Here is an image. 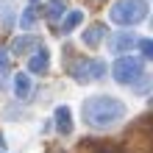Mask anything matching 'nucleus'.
<instances>
[{
    "mask_svg": "<svg viewBox=\"0 0 153 153\" xmlns=\"http://www.w3.org/2000/svg\"><path fill=\"white\" fill-rule=\"evenodd\" d=\"M81 114H84V123L92 128H111L125 117V103L111 95H95L84 100Z\"/></svg>",
    "mask_w": 153,
    "mask_h": 153,
    "instance_id": "f257e3e1",
    "label": "nucleus"
},
{
    "mask_svg": "<svg viewBox=\"0 0 153 153\" xmlns=\"http://www.w3.org/2000/svg\"><path fill=\"white\" fill-rule=\"evenodd\" d=\"M109 17L117 25H137L139 20L148 17V3L145 0H114L109 8Z\"/></svg>",
    "mask_w": 153,
    "mask_h": 153,
    "instance_id": "f03ea898",
    "label": "nucleus"
},
{
    "mask_svg": "<svg viewBox=\"0 0 153 153\" xmlns=\"http://www.w3.org/2000/svg\"><path fill=\"white\" fill-rule=\"evenodd\" d=\"M142 59H137V56H120L114 61V67H111V73H114V78H117V84H134L139 75H142Z\"/></svg>",
    "mask_w": 153,
    "mask_h": 153,
    "instance_id": "7ed1b4c3",
    "label": "nucleus"
},
{
    "mask_svg": "<svg viewBox=\"0 0 153 153\" xmlns=\"http://www.w3.org/2000/svg\"><path fill=\"white\" fill-rule=\"evenodd\" d=\"M70 75H75V81L81 84H89V81H97L106 75V61L97 59H81L75 64H70Z\"/></svg>",
    "mask_w": 153,
    "mask_h": 153,
    "instance_id": "20e7f679",
    "label": "nucleus"
},
{
    "mask_svg": "<svg viewBox=\"0 0 153 153\" xmlns=\"http://www.w3.org/2000/svg\"><path fill=\"white\" fill-rule=\"evenodd\" d=\"M134 45H139V39L134 36L131 31H120L117 36H111V42H109V50L111 53H128Z\"/></svg>",
    "mask_w": 153,
    "mask_h": 153,
    "instance_id": "39448f33",
    "label": "nucleus"
},
{
    "mask_svg": "<svg viewBox=\"0 0 153 153\" xmlns=\"http://www.w3.org/2000/svg\"><path fill=\"white\" fill-rule=\"evenodd\" d=\"M64 14H67V0H48V6H45V17H48L50 22L64 20Z\"/></svg>",
    "mask_w": 153,
    "mask_h": 153,
    "instance_id": "423d86ee",
    "label": "nucleus"
},
{
    "mask_svg": "<svg viewBox=\"0 0 153 153\" xmlns=\"http://www.w3.org/2000/svg\"><path fill=\"white\" fill-rule=\"evenodd\" d=\"M103 36H106V28L100 22H95V25H89V28L84 31V45H86V48H97Z\"/></svg>",
    "mask_w": 153,
    "mask_h": 153,
    "instance_id": "0eeeda50",
    "label": "nucleus"
},
{
    "mask_svg": "<svg viewBox=\"0 0 153 153\" xmlns=\"http://www.w3.org/2000/svg\"><path fill=\"white\" fill-rule=\"evenodd\" d=\"M84 22V11H81V8H75V11H70V14H64V20H61V33H73L78 25Z\"/></svg>",
    "mask_w": 153,
    "mask_h": 153,
    "instance_id": "6e6552de",
    "label": "nucleus"
},
{
    "mask_svg": "<svg viewBox=\"0 0 153 153\" xmlns=\"http://www.w3.org/2000/svg\"><path fill=\"white\" fill-rule=\"evenodd\" d=\"M39 48V39L36 36H17L14 42H11V53H28V50H36Z\"/></svg>",
    "mask_w": 153,
    "mask_h": 153,
    "instance_id": "1a4fd4ad",
    "label": "nucleus"
},
{
    "mask_svg": "<svg viewBox=\"0 0 153 153\" xmlns=\"http://www.w3.org/2000/svg\"><path fill=\"white\" fill-rule=\"evenodd\" d=\"M48 67H50L48 50H39L36 56H31V61H28V70H31V73H48Z\"/></svg>",
    "mask_w": 153,
    "mask_h": 153,
    "instance_id": "9d476101",
    "label": "nucleus"
},
{
    "mask_svg": "<svg viewBox=\"0 0 153 153\" xmlns=\"http://www.w3.org/2000/svg\"><path fill=\"white\" fill-rule=\"evenodd\" d=\"M56 125H59V131L64 134V137L73 131V123H70V109H67V106H59V109H56Z\"/></svg>",
    "mask_w": 153,
    "mask_h": 153,
    "instance_id": "9b49d317",
    "label": "nucleus"
},
{
    "mask_svg": "<svg viewBox=\"0 0 153 153\" xmlns=\"http://www.w3.org/2000/svg\"><path fill=\"white\" fill-rule=\"evenodd\" d=\"M14 92H17V97H28L31 95V78L25 75V73H17L14 75Z\"/></svg>",
    "mask_w": 153,
    "mask_h": 153,
    "instance_id": "f8f14e48",
    "label": "nucleus"
},
{
    "mask_svg": "<svg viewBox=\"0 0 153 153\" xmlns=\"http://www.w3.org/2000/svg\"><path fill=\"white\" fill-rule=\"evenodd\" d=\"M11 6H14L11 0H0V22H3L6 28L14 22V11H11Z\"/></svg>",
    "mask_w": 153,
    "mask_h": 153,
    "instance_id": "ddd939ff",
    "label": "nucleus"
},
{
    "mask_svg": "<svg viewBox=\"0 0 153 153\" xmlns=\"http://www.w3.org/2000/svg\"><path fill=\"white\" fill-rule=\"evenodd\" d=\"M36 11L39 8H25V14H22V20H20V28H33V22H36Z\"/></svg>",
    "mask_w": 153,
    "mask_h": 153,
    "instance_id": "4468645a",
    "label": "nucleus"
},
{
    "mask_svg": "<svg viewBox=\"0 0 153 153\" xmlns=\"http://www.w3.org/2000/svg\"><path fill=\"white\" fill-rule=\"evenodd\" d=\"M153 89V75H145L142 81H134V92H139V95H145Z\"/></svg>",
    "mask_w": 153,
    "mask_h": 153,
    "instance_id": "2eb2a0df",
    "label": "nucleus"
},
{
    "mask_svg": "<svg viewBox=\"0 0 153 153\" xmlns=\"http://www.w3.org/2000/svg\"><path fill=\"white\" fill-rule=\"evenodd\" d=\"M139 48H142V56L153 61V39H139Z\"/></svg>",
    "mask_w": 153,
    "mask_h": 153,
    "instance_id": "dca6fc26",
    "label": "nucleus"
},
{
    "mask_svg": "<svg viewBox=\"0 0 153 153\" xmlns=\"http://www.w3.org/2000/svg\"><path fill=\"white\" fill-rule=\"evenodd\" d=\"M6 67H8V50L0 48V70H6Z\"/></svg>",
    "mask_w": 153,
    "mask_h": 153,
    "instance_id": "f3484780",
    "label": "nucleus"
},
{
    "mask_svg": "<svg viewBox=\"0 0 153 153\" xmlns=\"http://www.w3.org/2000/svg\"><path fill=\"white\" fill-rule=\"evenodd\" d=\"M150 28H153V17H150Z\"/></svg>",
    "mask_w": 153,
    "mask_h": 153,
    "instance_id": "a211bd4d",
    "label": "nucleus"
}]
</instances>
